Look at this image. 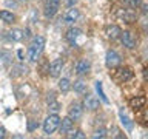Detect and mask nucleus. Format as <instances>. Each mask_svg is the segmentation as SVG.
I'll list each match as a JSON object with an SVG mask.
<instances>
[{
    "label": "nucleus",
    "instance_id": "5",
    "mask_svg": "<svg viewBox=\"0 0 148 139\" xmlns=\"http://www.w3.org/2000/svg\"><path fill=\"white\" fill-rule=\"evenodd\" d=\"M116 16H117L119 20H122L125 23H133L134 20H136V12L133 11V8H130V9H117Z\"/></svg>",
    "mask_w": 148,
    "mask_h": 139
},
{
    "label": "nucleus",
    "instance_id": "7",
    "mask_svg": "<svg viewBox=\"0 0 148 139\" xmlns=\"http://www.w3.org/2000/svg\"><path fill=\"white\" fill-rule=\"evenodd\" d=\"M120 40H122V45L128 50H134L136 48V37L131 31H123L120 34Z\"/></svg>",
    "mask_w": 148,
    "mask_h": 139
},
{
    "label": "nucleus",
    "instance_id": "14",
    "mask_svg": "<svg viewBox=\"0 0 148 139\" xmlns=\"http://www.w3.org/2000/svg\"><path fill=\"white\" fill-rule=\"evenodd\" d=\"M80 34H82V30H79V28H69L66 31V34H65V40L69 45H76V40L80 37Z\"/></svg>",
    "mask_w": 148,
    "mask_h": 139
},
{
    "label": "nucleus",
    "instance_id": "8",
    "mask_svg": "<svg viewBox=\"0 0 148 139\" xmlns=\"http://www.w3.org/2000/svg\"><path fill=\"white\" fill-rule=\"evenodd\" d=\"M90 70H91V63L86 59H79L76 65H74V73L79 74V76H85V74L90 73Z\"/></svg>",
    "mask_w": 148,
    "mask_h": 139
},
{
    "label": "nucleus",
    "instance_id": "31",
    "mask_svg": "<svg viewBox=\"0 0 148 139\" xmlns=\"http://www.w3.org/2000/svg\"><path fill=\"white\" fill-rule=\"evenodd\" d=\"M143 79H145V81H148V67L143 68Z\"/></svg>",
    "mask_w": 148,
    "mask_h": 139
},
{
    "label": "nucleus",
    "instance_id": "28",
    "mask_svg": "<svg viewBox=\"0 0 148 139\" xmlns=\"http://www.w3.org/2000/svg\"><path fill=\"white\" fill-rule=\"evenodd\" d=\"M77 2H79V0H66L65 5H66V8H73V6H76V5H77Z\"/></svg>",
    "mask_w": 148,
    "mask_h": 139
},
{
    "label": "nucleus",
    "instance_id": "33",
    "mask_svg": "<svg viewBox=\"0 0 148 139\" xmlns=\"http://www.w3.org/2000/svg\"><path fill=\"white\" fill-rule=\"evenodd\" d=\"M143 119H145V124H148V111L145 113V116H143Z\"/></svg>",
    "mask_w": 148,
    "mask_h": 139
},
{
    "label": "nucleus",
    "instance_id": "3",
    "mask_svg": "<svg viewBox=\"0 0 148 139\" xmlns=\"http://www.w3.org/2000/svg\"><path fill=\"white\" fill-rule=\"evenodd\" d=\"M59 9H60V0H45L43 12H45V16L48 19L54 17Z\"/></svg>",
    "mask_w": 148,
    "mask_h": 139
},
{
    "label": "nucleus",
    "instance_id": "24",
    "mask_svg": "<svg viewBox=\"0 0 148 139\" xmlns=\"http://www.w3.org/2000/svg\"><path fill=\"white\" fill-rule=\"evenodd\" d=\"M65 136L69 138V139H83V138H85V134H83L82 130H76V131H73V130H71V131H68Z\"/></svg>",
    "mask_w": 148,
    "mask_h": 139
},
{
    "label": "nucleus",
    "instance_id": "17",
    "mask_svg": "<svg viewBox=\"0 0 148 139\" xmlns=\"http://www.w3.org/2000/svg\"><path fill=\"white\" fill-rule=\"evenodd\" d=\"M8 37H9V40H12V42H20V40H23V37H25V31L20 30V28H12V30L8 32Z\"/></svg>",
    "mask_w": 148,
    "mask_h": 139
},
{
    "label": "nucleus",
    "instance_id": "10",
    "mask_svg": "<svg viewBox=\"0 0 148 139\" xmlns=\"http://www.w3.org/2000/svg\"><path fill=\"white\" fill-rule=\"evenodd\" d=\"M83 108H86L88 111H96L99 108V99L94 94H86L83 97Z\"/></svg>",
    "mask_w": 148,
    "mask_h": 139
},
{
    "label": "nucleus",
    "instance_id": "1",
    "mask_svg": "<svg viewBox=\"0 0 148 139\" xmlns=\"http://www.w3.org/2000/svg\"><path fill=\"white\" fill-rule=\"evenodd\" d=\"M43 48H45V37L43 36H36L32 42L28 46V59L31 62H36L39 60L40 54L43 53Z\"/></svg>",
    "mask_w": 148,
    "mask_h": 139
},
{
    "label": "nucleus",
    "instance_id": "25",
    "mask_svg": "<svg viewBox=\"0 0 148 139\" xmlns=\"http://www.w3.org/2000/svg\"><path fill=\"white\" fill-rule=\"evenodd\" d=\"M11 57H12V56H11V53H9V51H5V50L0 51V59H2L3 63H8Z\"/></svg>",
    "mask_w": 148,
    "mask_h": 139
},
{
    "label": "nucleus",
    "instance_id": "30",
    "mask_svg": "<svg viewBox=\"0 0 148 139\" xmlns=\"http://www.w3.org/2000/svg\"><path fill=\"white\" fill-rule=\"evenodd\" d=\"M5 134H6V130H5V127L0 125V138H5Z\"/></svg>",
    "mask_w": 148,
    "mask_h": 139
},
{
    "label": "nucleus",
    "instance_id": "16",
    "mask_svg": "<svg viewBox=\"0 0 148 139\" xmlns=\"http://www.w3.org/2000/svg\"><path fill=\"white\" fill-rule=\"evenodd\" d=\"M147 105V97L145 96H134L133 99H130V107L136 111V110H140Z\"/></svg>",
    "mask_w": 148,
    "mask_h": 139
},
{
    "label": "nucleus",
    "instance_id": "6",
    "mask_svg": "<svg viewBox=\"0 0 148 139\" xmlns=\"http://www.w3.org/2000/svg\"><path fill=\"white\" fill-rule=\"evenodd\" d=\"M82 114H83V105L80 102H73L68 108V116L73 120H79L82 118Z\"/></svg>",
    "mask_w": 148,
    "mask_h": 139
},
{
    "label": "nucleus",
    "instance_id": "32",
    "mask_svg": "<svg viewBox=\"0 0 148 139\" xmlns=\"http://www.w3.org/2000/svg\"><path fill=\"white\" fill-rule=\"evenodd\" d=\"M37 127V125L34 124V122H29V125H28V130H29V131H32V130H34Z\"/></svg>",
    "mask_w": 148,
    "mask_h": 139
},
{
    "label": "nucleus",
    "instance_id": "13",
    "mask_svg": "<svg viewBox=\"0 0 148 139\" xmlns=\"http://www.w3.org/2000/svg\"><path fill=\"white\" fill-rule=\"evenodd\" d=\"M105 34L110 40H117L120 34H122V30L117 25H106L105 26Z\"/></svg>",
    "mask_w": 148,
    "mask_h": 139
},
{
    "label": "nucleus",
    "instance_id": "2",
    "mask_svg": "<svg viewBox=\"0 0 148 139\" xmlns=\"http://www.w3.org/2000/svg\"><path fill=\"white\" fill-rule=\"evenodd\" d=\"M59 125H60V118L56 113H53L43 120V131L46 134H53L59 128Z\"/></svg>",
    "mask_w": 148,
    "mask_h": 139
},
{
    "label": "nucleus",
    "instance_id": "20",
    "mask_svg": "<svg viewBox=\"0 0 148 139\" xmlns=\"http://www.w3.org/2000/svg\"><path fill=\"white\" fill-rule=\"evenodd\" d=\"M48 110H51L53 113H57L60 110V104L54 99V94H51V97H48Z\"/></svg>",
    "mask_w": 148,
    "mask_h": 139
},
{
    "label": "nucleus",
    "instance_id": "12",
    "mask_svg": "<svg viewBox=\"0 0 148 139\" xmlns=\"http://www.w3.org/2000/svg\"><path fill=\"white\" fill-rule=\"evenodd\" d=\"M79 16H80V12H79V9H77L76 6L68 8L66 12L63 14V22L68 23V25H71V23H74V22L79 19Z\"/></svg>",
    "mask_w": 148,
    "mask_h": 139
},
{
    "label": "nucleus",
    "instance_id": "26",
    "mask_svg": "<svg viewBox=\"0 0 148 139\" xmlns=\"http://www.w3.org/2000/svg\"><path fill=\"white\" fill-rule=\"evenodd\" d=\"M92 138H94V139H103V138H106V130L105 128L96 130V133L92 134Z\"/></svg>",
    "mask_w": 148,
    "mask_h": 139
},
{
    "label": "nucleus",
    "instance_id": "23",
    "mask_svg": "<svg viewBox=\"0 0 148 139\" xmlns=\"http://www.w3.org/2000/svg\"><path fill=\"white\" fill-rule=\"evenodd\" d=\"M96 90H97V93H99V97L102 99V102L103 104H108V97H106V94H105V91H103V87H102V82H96Z\"/></svg>",
    "mask_w": 148,
    "mask_h": 139
},
{
    "label": "nucleus",
    "instance_id": "18",
    "mask_svg": "<svg viewBox=\"0 0 148 139\" xmlns=\"http://www.w3.org/2000/svg\"><path fill=\"white\" fill-rule=\"evenodd\" d=\"M119 118H120V122H122L123 127L127 128L128 131H131V130H133V120L123 113V110H120V111H119Z\"/></svg>",
    "mask_w": 148,
    "mask_h": 139
},
{
    "label": "nucleus",
    "instance_id": "15",
    "mask_svg": "<svg viewBox=\"0 0 148 139\" xmlns=\"http://www.w3.org/2000/svg\"><path fill=\"white\" fill-rule=\"evenodd\" d=\"M74 127V120L69 118V116H66V118L60 119V125H59V131L60 134H66L68 131H71Z\"/></svg>",
    "mask_w": 148,
    "mask_h": 139
},
{
    "label": "nucleus",
    "instance_id": "19",
    "mask_svg": "<svg viewBox=\"0 0 148 139\" xmlns=\"http://www.w3.org/2000/svg\"><path fill=\"white\" fill-rule=\"evenodd\" d=\"M0 20H3L5 23H12L16 20V16L8 9H3V11H0Z\"/></svg>",
    "mask_w": 148,
    "mask_h": 139
},
{
    "label": "nucleus",
    "instance_id": "27",
    "mask_svg": "<svg viewBox=\"0 0 148 139\" xmlns=\"http://www.w3.org/2000/svg\"><path fill=\"white\" fill-rule=\"evenodd\" d=\"M122 2L125 3V5H128L130 8H139L140 6V0H122Z\"/></svg>",
    "mask_w": 148,
    "mask_h": 139
},
{
    "label": "nucleus",
    "instance_id": "22",
    "mask_svg": "<svg viewBox=\"0 0 148 139\" xmlns=\"http://www.w3.org/2000/svg\"><path fill=\"white\" fill-rule=\"evenodd\" d=\"M69 88H71V82H69V79H60V81H59V90L62 93H68Z\"/></svg>",
    "mask_w": 148,
    "mask_h": 139
},
{
    "label": "nucleus",
    "instance_id": "9",
    "mask_svg": "<svg viewBox=\"0 0 148 139\" xmlns=\"http://www.w3.org/2000/svg\"><path fill=\"white\" fill-rule=\"evenodd\" d=\"M133 76H134V73H133V70H131V68H128V67L119 68V70H117V73H116V81L120 82V83H125V82L131 81Z\"/></svg>",
    "mask_w": 148,
    "mask_h": 139
},
{
    "label": "nucleus",
    "instance_id": "4",
    "mask_svg": "<svg viewBox=\"0 0 148 139\" xmlns=\"http://www.w3.org/2000/svg\"><path fill=\"white\" fill-rule=\"evenodd\" d=\"M105 65L110 70L117 68L120 65V56L116 53L114 50H108V51H106V56H105Z\"/></svg>",
    "mask_w": 148,
    "mask_h": 139
},
{
    "label": "nucleus",
    "instance_id": "29",
    "mask_svg": "<svg viewBox=\"0 0 148 139\" xmlns=\"http://www.w3.org/2000/svg\"><path fill=\"white\" fill-rule=\"evenodd\" d=\"M113 138H125L123 134H120V131H119V128H116V127H113Z\"/></svg>",
    "mask_w": 148,
    "mask_h": 139
},
{
    "label": "nucleus",
    "instance_id": "11",
    "mask_svg": "<svg viewBox=\"0 0 148 139\" xmlns=\"http://www.w3.org/2000/svg\"><path fill=\"white\" fill-rule=\"evenodd\" d=\"M62 68H63V60L62 59H54L48 67L49 76L51 77H59L60 73H62Z\"/></svg>",
    "mask_w": 148,
    "mask_h": 139
},
{
    "label": "nucleus",
    "instance_id": "21",
    "mask_svg": "<svg viewBox=\"0 0 148 139\" xmlns=\"http://www.w3.org/2000/svg\"><path fill=\"white\" fill-rule=\"evenodd\" d=\"M73 88H74V91H76V93H79V94H83V93L86 91V83L83 82L82 79H79V81L74 82Z\"/></svg>",
    "mask_w": 148,
    "mask_h": 139
}]
</instances>
